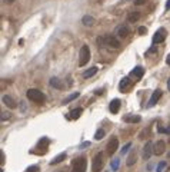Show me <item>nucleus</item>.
I'll use <instances>...</instances> for the list:
<instances>
[{
    "instance_id": "nucleus-38",
    "label": "nucleus",
    "mask_w": 170,
    "mask_h": 172,
    "mask_svg": "<svg viewBox=\"0 0 170 172\" xmlns=\"http://www.w3.org/2000/svg\"><path fill=\"white\" fill-rule=\"evenodd\" d=\"M166 62H167V65H169V66H170V55H169V56H167V59H166Z\"/></svg>"
},
{
    "instance_id": "nucleus-17",
    "label": "nucleus",
    "mask_w": 170,
    "mask_h": 172,
    "mask_svg": "<svg viewBox=\"0 0 170 172\" xmlns=\"http://www.w3.org/2000/svg\"><path fill=\"white\" fill-rule=\"evenodd\" d=\"M50 86L51 88H56V89H63L65 85L61 83V81L59 78H51L50 79Z\"/></svg>"
},
{
    "instance_id": "nucleus-29",
    "label": "nucleus",
    "mask_w": 170,
    "mask_h": 172,
    "mask_svg": "<svg viewBox=\"0 0 170 172\" xmlns=\"http://www.w3.org/2000/svg\"><path fill=\"white\" fill-rule=\"evenodd\" d=\"M97 44H99V46H106V36L97 37Z\"/></svg>"
},
{
    "instance_id": "nucleus-25",
    "label": "nucleus",
    "mask_w": 170,
    "mask_h": 172,
    "mask_svg": "<svg viewBox=\"0 0 170 172\" xmlns=\"http://www.w3.org/2000/svg\"><path fill=\"white\" fill-rule=\"evenodd\" d=\"M119 165H120V159L119 158H114L112 161V164H110V166H112V171L113 172L117 171V169H119Z\"/></svg>"
},
{
    "instance_id": "nucleus-16",
    "label": "nucleus",
    "mask_w": 170,
    "mask_h": 172,
    "mask_svg": "<svg viewBox=\"0 0 170 172\" xmlns=\"http://www.w3.org/2000/svg\"><path fill=\"white\" fill-rule=\"evenodd\" d=\"M120 109V101L119 99H113L112 102H110V112L112 113H117Z\"/></svg>"
},
{
    "instance_id": "nucleus-23",
    "label": "nucleus",
    "mask_w": 170,
    "mask_h": 172,
    "mask_svg": "<svg viewBox=\"0 0 170 172\" xmlns=\"http://www.w3.org/2000/svg\"><path fill=\"white\" fill-rule=\"evenodd\" d=\"M136 158H137V154H136V151L133 149V151H132V154H130V155H129V158H127V161H126L127 166H132L133 164H136Z\"/></svg>"
},
{
    "instance_id": "nucleus-4",
    "label": "nucleus",
    "mask_w": 170,
    "mask_h": 172,
    "mask_svg": "<svg viewBox=\"0 0 170 172\" xmlns=\"http://www.w3.org/2000/svg\"><path fill=\"white\" fill-rule=\"evenodd\" d=\"M103 168V154H97V155L93 158L92 162V171L93 172H100Z\"/></svg>"
},
{
    "instance_id": "nucleus-5",
    "label": "nucleus",
    "mask_w": 170,
    "mask_h": 172,
    "mask_svg": "<svg viewBox=\"0 0 170 172\" xmlns=\"http://www.w3.org/2000/svg\"><path fill=\"white\" fill-rule=\"evenodd\" d=\"M166 36H167V32H166V29H159V30L154 33V36H153V43H163L164 40H166Z\"/></svg>"
},
{
    "instance_id": "nucleus-10",
    "label": "nucleus",
    "mask_w": 170,
    "mask_h": 172,
    "mask_svg": "<svg viewBox=\"0 0 170 172\" xmlns=\"http://www.w3.org/2000/svg\"><path fill=\"white\" fill-rule=\"evenodd\" d=\"M2 101H3V103L6 105L7 108H10V109H14L17 106V103H16V101H14L12 96H9V95H4L3 98H2Z\"/></svg>"
},
{
    "instance_id": "nucleus-7",
    "label": "nucleus",
    "mask_w": 170,
    "mask_h": 172,
    "mask_svg": "<svg viewBox=\"0 0 170 172\" xmlns=\"http://www.w3.org/2000/svg\"><path fill=\"white\" fill-rule=\"evenodd\" d=\"M166 152V143L164 141H157L153 146V154L154 155H163Z\"/></svg>"
},
{
    "instance_id": "nucleus-34",
    "label": "nucleus",
    "mask_w": 170,
    "mask_h": 172,
    "mask_svg": "<svg viewBox=\"0 0 170 172\" xmlns=\"http://www.w3.org/2000/svg\"><path fill=\"white\" fill-rule=\"evenodd\" d=\"M146 32H147V29H146L144 26H140V27H139V33H140V34H144Z\"/></svg>"
},
{
    "instance_id": "nucleus-35",
    "label": "nucleus",
    "mask_w": 170,
    "mask_h": 172,
    "mask_svg": "<svg viewBox=\"0 0 170 172\" xmlns=\"http://www.w3.org/2000/svg\"><path fill=\"white\" fill-rule=\"evenodd\" d=\"M2 115H3V116H2V121H6L7 118H10V113H7V112H3Z\"/></svg>"
},
{
    "instance_id": "nucleus-41",
    "label": "nucleus",
    "mask_w": 170,
    "mask_h": 172,
    "mask_svg": "<svg viewBox=\"0 0 170 172\" xmlns=\"http://www.w3.org/2000/svg\"><path fill=\"white\" fill-rule=\"evenodd\" d=\"M6 2H9V3H12V2H14V0H6Z\"/></svg>"
},
{
    "instance_id": "nucleus-32",
    "label": "nucleus",
    "mask_w": 170,
    "mask_h": 172,
    "mask_svg": "<svg viewBox=\"0 0 170 172\" xmlns=\"http://www.w3.org/2000/svg\"><path fill=\"white\" fill-rule=\"evenodd\" d=\"M159 132L160 133H170V125L167 128H159Z\"/></svg>"
},
{
    "instance_id": "nucleus-14",
    "label": "nucleus",
    "mask_w": 170,
    "mask_h": 172,
    "mask_svg": "<svg viewBox=\"0 0 170 172\" xmlns=\"http://www.w3.org/2000/svg\"><path fill=\"white\" fill-rule=\"evenodd\" d=\"M130 34V29L127 26H120L119 29H117V36L122 37V39H124V37H127Z\"/></svg>"
},
{
    "instance_id": "nucleus-20",
    "label": "nucleus",
    "mask_w": 170,
    "mask_h": 172,
    "mask_svg": "<svg viewBox=\"0 0 170 172\" xmlns=\"http://www.w3.org/2000/svg\"><path fill=\"white\" fill-rule=\"evenodd\" d=\"M66 159V152H61L60 155H57L56 158H53L50 161V165H57V164H60L61 161H65Z\"/></svg>"
},
{
    "instance_id": "nucleus-18",
    "label": "nucleus",
    "mask_w": 170,
    "mask_h": 172,
    "mask_svg": "<svg viewBox=\"0 0 170 172\" xmlns=\"http://www.w3.org/2000/svg\"><path fill=\"white\" fill-rule=\"evenodd\" d=\"M82 23L85 24V26H93V24L96 23V20H95V17L93 16H89V14H86V16H83V19H82Z\"/></svg>"
},
{
    "instance_id": "nucleus-8",
    "label": "nucleus",
    "mask_w": 170,
    "mask_h": 172,
    "mask_svg": "<svg viewBox=\"0 0 170 172\" xmlns=\"http://www.w3.org/2000/svg\"><path fill=\"white\" fill-rule=\"evenodd\" d=\"M117 148H119V139L112 138L109 141V143H107V154H109V155H113V154L117 151Z\"/></svg>"
},
{
    "instance_id": "nucleus-2",
    "label": "nucleus",
    "mask_w": 170,
    "mask_h": 172,
    "mask_svg": "<svg viewBox=\"0 0 170 172\" xmlns=\"http://www.w3.org/2000/svg\"><path fill=\"white\" fill-rule=\"evenodd\" d=\"M89 59H90V49H89L87 44H83L80 47V53H79V66L87 65Z\"/></svg>"
},
{
    "instance_id": "nucleus-3",
    "label": "nucleus",
    "mask_w": 170,
    "mask_h": 172,
    "mask_svg": "<svg viewBox=\"0 0 170 172\" xmlns=\"http://www.w3.org/2000/svg\"><path fill=\"white\" fill-rule=\"evenodd\" d=\"M86 168H87V159L85 156H82V158H79L75 161L71 172H86Z\"/></svg>"
},
{
    "instance_id": "nucleus-28",
    "label": "nucleus",
    "mask_w": 170,
    "mask_h": 172,
    "mask_svg": "<svg viewBox=\"0 0 170 172\" xmlns=\"http://www.w3.org/2000/svg\"><path fill=\"white\" fill-rule=\"evenodd\" d=\"M166 166H167V164H166V162H164V161H162V162H160V164H159V165H157L156 172H163V169L166 168Z\"/></svg>"
},
{
    "instance_id": "nucleus-6",
    "label": "nucleus",
    "mask_w": 170,
    "mask_h": 172,
    "mask_svg": "<svg viewBox=\"0 0 170 172\" xmlns=\"http://www.w3.org/2000/svg\"><path fill=\"white\" fill-rule=\"evenodd\" d=\"M153 143H152V142L150 141H147L146 142V145L143 146V158L146 159V161H149L150 159V156L153 155Z\"/></svg>"
},
{
    "instance_id": "nucleus-30",
    "label": "nucleus",
    "mask_w": 170,
    "mask_h": 172,
    "mask_svg": "<svg viewBox=\"0 0 170 172\" xmlns=\"http://www.w3.org/2000/svg\"><path fill=\"white\" fill-rule=\"evenodd\" d=\"M130 148H132V143H130V142H127L126 145L123 146V149H122V151H120V152H122V155H124V154H127V151H129Z\"/></svg>"
},
{
    "instance_id": "nucleus-36",
    "label": "nucleus",
    "mask_w": 170,
    "mask_h": 172,
    "mask_svg": "<svg viewBox=\"0 0 170 172\" xmlns=\"http://www.w3.org/2000/svg\"><path fill=\"white\" fill-rule=\"evenodd\" d=\"M90 146V142H83L82 145H80V149H85V148H89Z\"/></svg>"
},
{
    "instance_id": "nucleus-27",
    "label": "nucleus",
    "mask_w": 170,
    "mask_h": 172,
    "mask_svg": "<svg viewBox=\"0 0 170 172\" xmlns=\"http://www.w3.org/2000/svg\"><path fill=\"white\" fill-rule=\"evenodd\" d=\"M104 129H99V131L96 132V135H95V139L96 141H100V139H103V136H104Z\"/></svg>"
},
{
    "instance_id": "nucleus-39",
    "label": "nucleus",
    "mask_w": 170,
    "mask_h": 172,
    "mask_svg": "<svg viewBox=\"0 0 170 172\" xmlns=\"http://www.w3.org/2000/svg\"><path fill=\"white\" fill-rule=\"evenodd\" d=\"M95 93H96V95H102V93H103V91H96Z\"/></svg>"
},
{
    "instance_id": "nucleus-13",
    "label": "nucleus",
    "mask_w": 170,
    "mask_h": 172,
    "mask_svg": "<svg viewBox=\"0 0 170 172\" xmlns=\"http://www.w3.org/2000/svg\"><path fill=\"white\" fill-rule=\"evenodd\" d=\"M130 85H132V81H130L129 78H123L122 81H120V83H119V89H120V92L127 91V89L130 88Z\"/></svg>"
},
{
    "instance_id": "nucleus-1",
    "label": "nucleus",
    "mask_w": 170,
    "mask_h": 172,
    "mask_svg": "<svg viewBox=\"0 0 170 172\" xmlns=\"http://www.w3.org/2000/svg\"><path fill=\"white\" fill-rule=\"evenodd\" d=\"M26 95H27L29 101L36 102V103H44V101H46V95L43 92H40L39 89H29Z\"/></svg>"
},
{
    "instance_id": "nucleus-22",
    "label": "nucleus",
    "mask_w": 170,
    "mask_h": 172,
    "mask_svg": "<svg viewBox=\"0 0 170 172\" xmlns=\"http://www.w3.org/2000/svg\"><path fill=\"white\" fill-rule=\"evenodd\" d=\"M82 113H83V109H82V108L73 109V111H71L70 113H69V118H70V119H79Z\"/></svg>"
},
{
    "instance_id": "nucleus-40",
    "label": "nucleus",
    "mask_w": 170,
    "mask_h": 172,
    "mask_svg": "<svg viewBox=\"0 0 170 172\" xmlns=\"http://www.w3.org/2000/svg\"><path fill=\"white\" fill-rule=\"evenodd\" d=\"M167 88H169V91H170V79L167 81Z\"/></svg>"
},
{
    "instance_id": "nucleus-26",
    "label": "nucleus",
    "mask_w": 170,
    "mask_h": 172,
    "mask_svg": "<svg viewBox=\"0 0 170 172\" xmlns=\"http://www.w3.org/2000/svg\"><path fill=\"white\" fill-rule=\"evenodd\" d=\"M157 53V46H150L149 50H146V57L149 56H153V55Z\"/></svg>"
},
{
    "instance_id": "nucleus-12",
    "label": "nucleus",
    "mask_w": 170,
    "mask_h": 172,
    "mask_svg": "<svg viewBox=\"0 0 170 172\" xmlns=\"http://www.w3.org/2000/svg\"><path fill=\"white\" fill-rule=\"evenodd\" d=\"M123 121L127 122V123H139L142 118L137 115H126V116H123Z\"/></svg>"
},
{
    "instance_id": "nucleus-37",
    "label": "nucleus",
    "mask_w": 170,
    "mask_h": 172,
    "mask_svg": "<svg viewBox=\"0 0 170 172\" xmlns=\"http://www.w3.org/2000/svg\"><path fill=\"white\" fill-rule=\"evenodd\" d=\"M166 9H167V10H169V9H170V0H167V3H166Z\"/></svg>"
},
{
    "instance_id": "nucleus-31",
    "label": "nucleus",
    "mask_w": 170,
    "mask_h": 172,
    "mask_svg": "<svg viewBox=\"0 0 170 172\" xmlns=\"http://www.w3.org/2000/svg\"><path fill=\"white\" fill-rule=\"evenodd\" d=\"M26 172H39V166L37 165H33V166H29Z\"/></svg>"
},
{
    "instance_id": "nucleus-21",
    "label": "nucleus",
    "mask_w": 170,
    "mask_h": 172,
    "mask_svg": "<svg viewBox=\"0 0 170 172\" xmlns=\"http://www.w3.org/2000/svg\"><path fill=\"white\" fill-rule=\"evenodd\" d=\"M139 19H140V13H139V12H129L127 20H129L130 23H134V22H137Z\"/></svg>"
},
{
    "instance_id": "nucleus-19",
    "label": "nucleus",
    "mask_w": 170,
    "mask_h": 172,
    "mask_svg": "<svg viewBox=\"0 0 170 172\" xmlns=\"http://www.w3.org/2000/svg\"><path fill=\"white\" fill-rule=\"evenodd\" d=\"M97 66H93V68H90V69H87V70H85L83 72V78L85 79H87V78H92V76H95L96 73H97Z\"/></svg>"
},
{
    "instance_id": "nucleus-9",
    "label": "nucleus",
    "mask_w": 170,
    "mask_h": 172,
    "mask_svg": "<svg viewBox=\"0 0 170 172\" xmlns=\"http://www.w3.org/2000/svg\"><path fill=\"white\" fill-rule=\"evenodd\" d=\"M106 46H110L113 49H119L122 44H120V40L114 36H106Z\"/></svg>"
},
{
    "instance_id": "nucleus-11",
    "label": "nucleus",
    "mask_w": 170,
    "mask_h": 172,
    "mask_svg": "<svg viewBox=\"0 0 170 172\" xmlns=\"http://www.w3.org/2000/svg\"><path fill=\"white\" fill-rule=\"evenodd\" d=\"M160 96H162V91L160 89H157V91H154L153 92V95H152V98H150V101H149V108H152V106H154V105L157 103V101L160 99Z\"/></svg>"
},
{
    "instance_id": "nucleus-24",
    "label": "nucleus",
    "mask_w": 170,
    "mask_h": 172,
    "mask_svg": "<svg viewBox=\"0 0 170 172\" xmlns=\"http://www.w3.org/2000/svg\"><path fill=\"white\" fill-rule=\"evenodd\" d=\"M76 98H79V92H76V93H73V95H69L67 98H66L65 101L61 102V103H63V105H67V103H70L71 101H75Z\"/></svg>"
},
{
    "instance_id": "nucleus-15",
    "label": "nucleus",
    "mask_w": 170,
    "mask_h": 172,
    "mask_svg": "<svg viewBox=\"0 0 170 172\" xmlns=\"http://www.w3.org/2000/svg\"><path fill=\"white\" fill-rule=\"evenodd\" d=\"M130 75L134 76V78H137V79H140V78H143V75H144V69H143L142 66H136V68L130 72Z\"/></svg>"
},
{
    "instance_id": "nucleus-33",
    "label": "nucleus",
    "mask_w": 170,
    "mask_h": 172,
    "mask_svg": "<svg viewBox=\"0 0 170 172\" xmlns=\"http://www.w3.org/2000/svg\"><path fill=\"white\" fill-rule=\"evenodd\" d=\"M146 3V0H134V4L136 6H142V4Z\"/></svg>"
},
{
    "instance_id": "nucleus-42",
    "label": "nucleus",
    "mask_w": 170,
    "mask_h": 172,
    "mask_svg": "<svg viewBox=\"0 0 170 172\" xmlns=\"http://www.w3.org/2000/svg\"><path fill=\"white\" fill-rule=\"evenodd\" d=\"M133 2H134V0H133Z\"/></svg>"
}]
</instances>
